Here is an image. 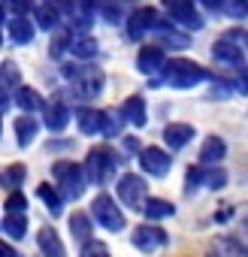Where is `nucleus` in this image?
<instances>
[{"label":"nucleus","mask_w":248,"mask_h":257,"mask_svg":"<svg viewBox=\"0 0 248 257\" xmlns=\"http://www.w3.org/2000/svg\"><path fill=\"white\" fill-rule=\"evenodd\" d=\"M67 124H70V109L64 103L46 106V127H49V131H64Z\"/></svg>","instance_id":"19"},{"label":"nucleus","mask_w":248,"mask_h":257,"mask_svg":"<svg viewBox=\"0 0 248 257\" xmlns=\"http://www.w3.org/2000/svg\"><path fill=\"white\" fill-rule=\"evenodd\" d=\"M176 212V206L173 203H167V200H146V206H143V215L146 218H152V221H161V218H170Z\"/></svg>","instance_id":"22"},{"label":"nucleus","mask_w":248,"mask_h":257,"mask_svg":"<svg viewBox=\"0 0 248 257\" xmlns=\"http://www.w3.org/2000/svg\"><path fill=\"white\" fill-rule=\"evenodd\" d=\"M230 13H233V16H245V13H248V0H233V4H230Z\"/></svg>","instance_id":"40"},{"label":"nucleus","mask_w":248,"mask_h":257,"mask_svg":"<svg viewBox=\"0 0 248 257\" xmlns=\"http://www.w3.org/2000/svg\"><path fill=\"white\" fill-rule=\"evenodd\" d=\"M97 10L103 13V19H106V22H112V25H118V22H121V7L115 4V0H97Z\"/></svg>","instance_id":"32"},{"label":"nucleus","mask_w":248,"mask_h":257,"mask_svg":"<svg viewBox=\"0 0 248 257\" xmlns=\"http://www.w3.org/2000/svg\"><path fill=\"white\" fill-rule=\"evenodd\" d=\"M25 176H28V170L22 164H16V167H10V170L0 173V185H4V188H19L25 182Z\"/></svg>","instance_id":"28"},{"label":"nucleus","mask_w":248,"mask_h":257,"mask_svg":"<svg viewBox=\"0 0 248 257\" xmlns=\"http://www.w3.org/2000/svg\"><path fill=\"white\" fill-rule=\"evenodd\" d=\"M121 115L128 118L134 127H146V118H149V115H146V100H143V97H137V94H134V97H128V100H124Z\"/></svg>","instance_id":"16"},{"label":"nucleus","mask_w":248,"mask_h":257,"mask_svg":"<svg viewBox=\"0 0 248 257\" xmlns=\"http://www.w3.org/2000/svg\"><path fill=\"white\" fill-rule=\"evenodd\" d=\"M203 4H206V7H212V10H218V7H224V4H227V0H203Z\"/></svg>","instance_id":"42"},{"label":"nucleus","mask_w":248,"mask_h":257,"mask_svg":"<svg viewBox=\"0 0 248 257\" xmlns=\"http://www.w3.org/2000/svg\"><path fill=\"white\" fill-rule=\"evenodd\" d=\"M164 140L170 149H185L194 140V127L191 124H167L164 127Z\"/></svg>","instance_id":"14"},{"label":"nucleus","mask_w":248,"mask_h":257,"mask_svg":"<svg viewBox=\"0 0 248 257\" xmlns=\"http://www.w3.org/2000/svg\"><path fill=\"white\" fill-rule=\"evenodd\" d=\"M67 49H70L76 58H94V55H97V40H91V37H73V40L67 43Z\"/></svg>","instance_id":"24"},{"label":"nucleus","mask_w":248,"mask_h":257,"mask_svg":"<svg viewBox=\"0 0 248 257\" xmlns=\"http://www.w3.org/2000/svg\"><path fill=\"white\" fill-rule=\"evenodd\" d=\"M16 134H19V146H31L34 137H37V121L31 115H22L16 121Z\"/></svg>","instance_id":"25"},{"label":"nucleus","mask_w":248,"mask_h":257,"mask_svg":"<svg viewBox=\"0 0 248 257\" xmlns=\"http://www.w3.org/2000/svg\"><path fill=\"white\" fill-rule=\"evenodd\" d=\"M7 7H10L19 19H25V16L31 13V0H7Z\"/></svg>","instance_id":"37"},{"label":"nucleus","mask_w":248,"mask_h":257,"mask_svg":"<svg viewBox=\"0 0 248 257\" xmlns=\"http://www.w3.org/2000/svg\"><path fill=\"white\" fill-rule=\"evenodd\" d=\"M161 37H164L170 46H176V49H185V46H188V37H185V34H179V31H173V28H167V25L161 28Z\"/></svg>","instance_id":"33"},{"label":"nucleus","mask_w":248,"mask_h":257,"mask_svg":"<svg viewBox=\"0 0 248 257\" xmlns=\"http://www.w3.org/2000/svg\"><path fill=\"white\" fill-rule=\"evenodd\" d=\"M203 176H206V167H203V164L191 167V170H188V179H185L188 191H194V188H203Z\"/></svg>","instance_id":"34"},{"label":"nucleus","mask_w":248,"mask_h":257,"mask_svg":"<svg viewBox=\"0 0 248 257\" xmlns=\"http://www.w3.org/2000/svg\"><path fill=\"white\" fill-rule=\"evenodd\" d=\"M70 233H73V239H79L82 245H88L91 242V218L82 215V212H76L70 218Z\"/></svg>","instance_id":"23"},{"label":"nucleus","mask_w":248,"mask_h":257,"mask_svg":"<svg viewBox=\"0 0 248 257\" xmlns=\"http://www.w3.org/2000/svg\"><path fill=\"white\" fill-rule=\"evenodd\" d=\"M227 185V173L221 167H206V176H203V188H224Z\"/></svg>","instance_id":"30"},{"label":"nucleus","mask_w":248,"mask_h":257,"mask_svg":"<svg viewBox=\"0 0 248 257\" xmlns=\"http://www.w3.org/2000/svg\"><path fill=\"white\" fill-rule=\"evenodd\" d=\"M34 34H37V28H34L28 19H13V22H10V37H13V43L25 46V43L34 40Z\"/></svg>","instance_id":"20"},{"label":"nucleus","mask_w":248,"mask_h":257,"mask_svg":"<svg viewBox=\"0 0 248 257\" xmlns=\"http://www.w3.org/2000/svg\"><path fill=\"white\" fill-rule=\"evenodd\" d=\"M4 209H7V215H25V212H28V200H25V194H22V191H13V194L7 197Z\"/></svg>","instance_id":"31"},{"label":"nucleus","mask_w":248,"mask_h":257,"mask_svg":"<svg viewBox=\"0 0 248 257\" xmlns=\"http://www.w3.org/2000/svg\"><path fill=\"white\" fill-rule=\"evenodd\" d=\"M58 16H61V10L58 7H52V4H43V7H37V19H40V28H55L58 25Z\"/></svg>","instance_id":"29"},{"label":"nucleus","mask_w":248,"mask_h":257,"mask_svg":"<svg viewBox=\"0 0 248 257\" xmlns=\"http://www.w3.org/2000/svg\"><path fill=\"white\" fill-rule=\"evenodd\" d=\"M55 182H58L61 197H67V200H79L82 191H85L88 176H85V167H82V164L61 161V164H55Z\"/></svg>","instance_id":"2"},{"label":"nucleus","mask_w":248,"mask_h":257,"mask_svg":"<svg viewBox=\"0 0 248 257\" xmlns=\"http://www.w3.org/2000/svg\"><path fill=\"white\" fill-rule=\"evenodd\" d=\"M227 40H233V43L248 55V31H230V34H227Z\"/></svg>","instance_id":"38"},{"label":"nucleus","mask_w":248,"mask_h":257,"mask_svg":"<svg viewBox=\"0 0 248 257\" xmlns=\"http://www.w3.org/2000/svg\"><path fill=\"white\" fill-rule=\"evenodd\" d=\"M118 197H121V203L128 206V209H143L146 206V179L143 176H134V173L121 176Z\"/></svg>","instance_id":"6"},{"label":"nucleus","mask_w":248,"mask_h":257,"mask_svg":"<svg viewBox=\"0 0 248 257\" xmlns=\"http://www.w3.org/2000/svg\"><path fill=\"white\" fill-rule=\"evenodd\" d=\"M140 167L149 173V176H167L170 173V167H173V161H170V155L164 152V149H143L140 152Z\"/></svg>","instance_id":"10"},{"label":"nucleus","mask_w":248,"mask_h":257,"mask_svg":"<svg viewBox=\"0 0 248 257\" xmlns=\"http://www.w3.org/2000/svg\"><path fill=\"white\" fill-rule=\"evenodd\" d=\"M0 257H19V254H16V248H10L7 242H0Z\"/></svg>","instance_id":"41"},{"label":"nucleus","mask_w":248,"mask_h":257,"mask_svg":"<svg viewBox=\"0 0 248 257\" xmlns=\"http://www.w3.org/2000/svg\"><path fill=\"white\" fill-rule=\"evenodd\" d=\"M76 124H79L82 134H106V112H97V109L82 106L76 112Z\"/></svg>","instance_id":"12"},{"label":"nucleus","mask_w":248,"mask_h":257,"mask_svg":"<svg viewBox=\"0 0 248 257\" xmlns=\"http://www.w3.org/2000/svg\"><path fill=\"white\" fill-rule=\"evenodd\" d=\"M91 215H94V221L103 227V230H109V233H118V230H124V212L118 209V203L109 197V194H97L94 197V203H91Z\"/></svg>","instance_id":"3"},{"label":"nucleus","mask_w":248,"mask_h":257,"mask_svg":"<svg viewBox=\"0 0 248 257\" xmlns=\"http://www.w3.org/2000/svg\"><path fill=\"white\" fill-rule=\"evenodd\" d=\"M170 242V236L161 230V227H155V224H143V227H137L134 230V245L140 248V251H158V248H164Z\"/></svg>","instance_id":"9"},{"label":"nucleus","mask_w":248,"mask_h":257,"mask_svg":"<svg viewBox=\"0 0 248 257\" xmlns=\"http://www.w3.org/2000/svg\"><path fill=\"white\" fill-rule=\"evenodd\" d=\"M19 79V70H16V64H4L0 67V91H4L7 85H13Z\"/></svg>","instance_id":"35"},{"label":"nucleus","mask_w":248,"mask_h":257,"mask_svg":"<svg viewBox=\"0 0 248 257\" xmlns=\"http://www.w3.org/2000/svg\"><path fill=\"white\" fill-rule=\"evenodd\" d=\"M209 257H248V245L236 236H218L209 248Z\"/></svg>","instance_id":"11"},{"label":"nucleus","mask_w":248,"mask_h":257,"mask_svg":"<svg viewBox=\"0 0 248 257\" xmlns=\"http://www.w3.org/2000/svg\"><path fill=\"white\" fill-rule=\"evenodd\" d=\"M224 155H227L224 140H221V137H209V140L203 143V149H200V164H203V167H215V164L224 161Z\"/></svg>","instance_id":"13"},{"label":"nucleus","mask_w":248,"mask_h":257,"mask_svg":"<svg viewBox=\"0 0 248 257\" xmlns=\"http://www.w3.org/2000/svg\"><path fill=\"white\" fill-rule=\"evenodd\" d=\"M4 233L13 239H25L28 233V215H7L4 218Z\"/></svg>","instance_id":"27"},{"label":"nucleus","mask_w":248,"mask_h":257,"mask_svg":"<svg viewBox=\"0 0 248 257\" xmlns=\"http://www.w3.org/2000/svg\"><path fill=\"white\" fill-rule=\"evenodd\" d=\"M212 55L218 58V61H224V64H233V67H239L242 70V49L233 43V40H218L215 46H212Z\"/></svg>","instance_id":"15"},{"label":"nucleus","mask_w":248,"mask_h":257,"mask_svg":"<svg viewBox=\"0 0 248 257\" xmlns=\"http://www.w3.org/2000/svg\"><path fill=\"white\" fill-rule=\"evenodd\" d=\"M164 10L170 13V19L188 31H200L203 28V19L200 13L194 10V0H164Z\"/></svg>","instance_id":"7"},{"label":"nucleus","mask_w":248,"mask_h":257,"mask_svg":"<svg viewBox=\"0 0 248 257\" xmlns=\"http://www.w3.org/2000/svg\"><path fill=\"white\" fill-rule=\"evenodd\" d=\"M161 28H164V22H161L158 10H152V7L137 10V13L128 19V37H131V40H143L146 31H161Z\"/></svg>","instance_id":"8"},{"label":"nucleus","mask_w":248,"mask_h":257,"mask_svg":"<svg viewBox=\"0 0 248 257\" xmlns=\"http://www.w3.org/2000/svg\"><path fill=\"white\" fill-rule=\"evenodd\" d=\"M82 257H109V251H106L103 242H88V245L82 248Z\"/></svg>","instance_id":"36"},{"label":"nucleus","mask_w":248,"mask_h":257,"mask_svg":"<svg viewBox=\"0 0 248 257\" xmlns=\"http://www.w3.org/2000/svg\"><path fill=\"white\" fill-rule=\"evenodd\" d=\"M19 106L25 109V115H31V112H37V109H46V103L40 100V94L34 91V88H19Z\"/></svg>","instance_id":"26"},{"label":"nucleus","mask_w":248,"mask_h":257,"mask_svg":"<svg viewBox=\"0 0 248 257\" xmlns=\"http://www.w3.org/2000/svg\"><path fill=\"white\" fill-rule=\"evenodd\" d=\"M64 76L73 82L76 94L79 97H97L100 88H103V73L97 67H64Z\"/></svg>","instance_id":"4"},{"label":"nucleus","mask_w":248,"mask_h":257,"mask_svg":"<svg viewBox=\"0 0 248 257\" xmlns=\"http://www.w3.org/2000/svg\"><path fill=\"white\" fill-rule=\"evenodd\" d=\"M115 164H118V158H115L112 152H106V149H91L88 158H85V176H88V182L106 185L109 176L115 173Z\"/></svg>","instance_id":"5"},{"label":"nucleus","mask_w":248,"mask_h":257,"mask_svg":"<svg viewBox=\"0 0 248 257\" xmlns=\"http://www.w3.org/2000/svg\"><path fill=\"white\" fill-rule=\"evenodd\" d=\"M37 194H40V200L46 203V209H49L52 215H61V209H64V197L58 194V188H52L49 182H43V185L37 188Z\"/></svg>","instance_id":"21"},{"label":"nucleus","mask_w":248,"mask_h":257,"mask_svg":"<svg viewBox=\"0 0 248 257\" xmlns=\"http://www.w3.org/2000/svg\"><path fill=\"white\" fill-rule=\"evenodd\" d=\"M37 245H40V251H43L46 257H64V245H61V239H58V233H55L52 227H43V230H40Z\"/></svg>","instance_id":"18"},{"label":"nucleus","mask_w":248,"mask_h":257,"mask_svg":"<svg viewBox=\"0 0 248 257\" xmlns=\"http://www.w3.org/2000/svg\"><path fill=\"white\" fill-rule=\"evenodd\" d=\"M206 79H209V73L194 61H170L164 67V82L170 88H194Z\"/></svg>","instance_id":"1"},{"label":"nucleus","mask_w":248,"mask_h":257,"mask_svg":"<svg viewBox=\"0 0 248 257\" xmlns=\"http://www.w3.org/2000/svg\"><path fill=\"white\" fill-rule=\"evenodd\" d=\"M233 91H239V94H248V67H242V73H239V79H236Z\"/></svg>","instance_id":"39"},{"label":"nucleus","mask_w":248,"mask_h":257,"mask_svg":"<svg viewBox=\"0 0 248 257\" xmlns=\"http://www.w3.org/2000/svg\"><path fill=\"white\" fill-rule=\"evenodd\" d=\"M137 64H140V70H143V73H158V70H164V67H167L164 52H161L158 46H146V49L140 52Z\"/></svg>","instance_id":"17"},{"label":"nucleus","mask_w":248,"mask_h":257,"mask_svg":"<svg viewBox=\"0 0 248 257\" xmlns=\"http://www.w3.org/2000/svg\"><path fill=\"white\" fill-rule=\"evenodd\" d=\"M0 19H4V7H0Z\"/></svg>","instance_id":"43"}]
</instances>
